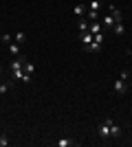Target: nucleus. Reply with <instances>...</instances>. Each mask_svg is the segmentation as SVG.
<instances>
[{"label": "nucleus", "instance_id": "obj_1", "mask_svg": "<svg viewBox=\"0 0 132 147\" xmlns=\"http://www.w3.org/2000/svg\"><path fill=\"white\" fill-rule=\"evenodd\" d=\"M97 132H99V136L101 138H104V141H106V138H110V123H99V129H97Z\"/></svg>", "mask_w": 132, "mask_h": 147}, {"label": "nucleus", "instance_id": "obj_2", "mask_svg": "<svg viewBox=\"0 0 132 147\" xmlns=\"http://www.w3.org/2000/svg\"><path fill=\"white\" fill-rule=\"evenodd\" d=\"M126 90H128V84L123 79H117V81H114V92H117V94H126Z\"/></svg>", "mask_w": 132, "mask_h": 147}, {"label": "nucleus", "instance_id": "obj_3", "mask_svg": "<svg viewBox=\"0 0 132 147\" xmlns=\"http://www.w3.org/2000/svg\"><path fill=\"white\" fill-rule=\"evenodd\" d=\"M110 16L114 18V22H123V13H121L114 5H110Z\"/></svg>", "mask_w": 132, "mask_h": 147}, {"label": "nucleus", "instance_id": "obj_4", "mask_svg": "<svg viewBox=\"0 0 132 147\" xmlns=\"http://www.w3.org/2000/svg\"><path fill=\"white\" fill-rule=\"evenodd\" d=\"M79 40H82V44H84V46H88V44L93 42V33H90V31H84L82 35H79Z\"/></svg>", "mask_w": 132, "mask_h": 147}, {"label": "nucleus", "instance_id": "obj_5", "mask_svg": "<svg viewBox=\"0 0 132 147\" xmlns=\"http://www.w3.org/2000/svg\"><path fill=\"white\" fill-rule=\"evenodd\" d=\"M13 42H18L20 46H22V44L26 42V33H24V31H18V33L13 35Z\"/></svg>", "mask_w": 132, "mask_h": 147}, {"label": "nucleus", "instance_id": "obj_6", "mask_svg": "<svg viewBox=\"0 0 132 147\" xmlns=\"http://www.w3.org/2000/svg\"><path fill=\"white\" fill-rule=\"evenodd\" d=\"M88 31H90L93 35H97V33H101V24L97 22V20H93V22H90V26H88Z\"/></svg>", "mask_w": 132, "mask_h": 147}, {"label": "nucleus", "instance_id": "obj_7", "mask_svg": "<svg viewBox=\"0 0 132 147\" xmlns=\"http://www.w3.org/2000/svg\"><path fill=\"white\" fill-rule=\"evenodd\" d=\"M24 68V59L20 57V59H11V70H22Z\"/></svg>", "mask_w": 132, "mask_h": 147}, {"label": "nucleus", "instance_id": "obj_8", "mask_svg": "<svg viewBox=\"0 0 132 147\" xmlns=\"http://www.w3.org/2000/svg\"><path fill=\"white\" fill-rule=\"evenodd\" d=\"M70 145H75L73 138H60V141H57V147H70Z\"/></svg>", "mask_w": 132, "mask_h": 147}, {"label": "nucleus", "instance_id": "obj_9", "mask_svg": "<svg viewBox=\"0 0 132 147\" xmlns=\"http://www.w3.org/2000/svg\"><path fill=\"white\" fill-rule=\"evenodd\" d=\"M26 75H33L35 73V66H33V61H24V68H22Z\"/></svg>", "mask_w": 132, "mask_h": 147}, {"label": "nucleus", "instance_id": "obj_10", "mask_svg": "<svg viewBox=\"0 0 132 147\" xmlns=\"http://www.w3.org/2000/svg\"><path fill=\"white\" fill-rule=\"evenodd\" d=\"M104 24H106L108 29H112V26L117 24V22H114V18H112V16H104Z\"/></svg>", "mask_w": 132, "mask_h": 147}, {"label": "nucleus", "instance_id": "obj_11", "mask_svg": "<svg viewBox=\"0 0 132 147\" xmlns=\"http://www.w3.org/2000/svg\"><path fill=\"white\" fill-rule=\"evenodd\" d=\"M9 53H13V55H20V44H18V42H11V44H9Z\"/></svg>", "mask_w": 132, "mask_h": 147}, {"label": "nucleus", "instance_id": "obj_12", "mask_svg": "<svg viewBox=\"0 0 132 147\" xmlns=\"http://www.w3.org/2000/svg\"><path fill=\"white\" fill-rule=\"evenodd\" d=\"M121 134V127L119 125H114V121L110 123V136H119Z\"/></svg>", "mask_w": 132, "mask_h": 147}, {"label": "nucleus", "instance_id": "obj_13", "mask_svg": "<svg viewBox=\"0 0 132 147\" xmlns=\"http://www.w3.org/2000/svg\"><path fill=\"white\" fill-rule=\"evenodd\" d=\"M73 11H75V16H86V7H84V5H75Z\"/></svg>", "mask_w": 132, "mask_h": 147}, {"label": "nucleus", "instance_id": "obj_14", "mask_svg": "<svg viewBox=\"0 0 132 147\" xmlns=\"http://www.w3.org/2000/svg\"><path fill=\"white\" fill-rule=\"evenodd\" d=\"M88 7H90V11H99L101 2H99V0H90V5H88Z\"/></svg>", "mask_w": 132, "mask_h": 147}, {"label": "nucleus", "instance_id": "obj_15", "mask_svg": "<svg viewBox=\"0 0 132 147\" xmlns=\"http://www.w3.org/2000/svg\"><path fill=\"white\" fill-rule=\"evenodd\" d=\"M77 26H79V31H82V33H84V31H88V26H90V22H88V20H79V24H77Z\"/></svg>", "mask_w": 132, "mask_h": 147}, {"label": "nucleus", "instance_id": "obj_16", "mask_svg": "<svg viewBox=\"0 0 132 147\" xmlns=\"http://www.w3.org/2000/svg\"><path fill=\"white\" fill-rule=\"evenodd\" d=\"M0 40H2V42H5V44H11V42H13L11 33H2V35H0Z\"/></svg>", "mask_w": 132, "mask_h": 147}, {"label": "nucleus", "instance_id": "obj_17", "mask_svg": "<svg viewBox=\"0 0 132 147\" xmlns=\"http://www.w3.org/2000/svg\"><path fill=\"white\" fill-rule=\"evenodd\" d=\"M86 16H88V20L93 22V20H97V18H99V11H90V9H88V11H86Z\"/></svg>", "mask_w": 132, "mask_h": 147}, {"label": "nucleus", "instance_id": "obj_18", "mask_svg": "<svg viewBox=\"0 0 132 147\" xmlns=\"http://www.w3.org/2000/svg\"><path fill=\"white\" fill-rule=\"evenodd\" d=\"M112 29H114V33H117V35H123V31H126V29H123V24H121V22H117V24H114Z\"/></svg>", "mask_w": 132, "mask_h": 147}, {"label": "nucleus", "instance_id": "obj_19", "mask_svg": "<svg viewBox=\"0 0 132 147\" xmlns=\"http://www.w3.org/2000/svg\"><path fill=\"white\" fill-rule=\"evenodd\" d=\"M9 88H11V84H0V94H7Z\"/></svg>", "mask_w": 132, "mask_h": 147}, {"label": "nucleus", "instance_id": "obj_20", "mask_svg": "<svg viewBox=\"0 0 132 147\" xmlns=\"http://www.w3.org/2000/svg\"><path fill=\"white\" fill-rule=\"evenodd\" d=\"M9 145V138H7V134H0V147H7Z\"/></svg>", "mask_w": 132, "mask_h": 147}, {"label": "nucleus", "instance_id": "obj_21", "mask_svg": "<svg viewBox=\"0 0 132 147\" xmlns=\"http://www.w3.org/2000/svg\"><path fill=\"white\" fill-rule=\"evenodd\" d=\"M119 79L128 81V79H130V73H128V70H121V73H119Z\"/></svg>", "mask_w": 132, "mask_h": 147}, {"label": "nucleus", "instance_id": "obj_22", "mask_svg": "<svg viewBox=\"0 0 132 147\" xmlns=\"http://www.w3.org/2000/svg\"><path fill=\"white\" fill-rule=\"evenodd\" d=\"M93 40H95L97 44H101V42H104V35H101V33H97V35H93Z\"/></svg>", "mask_w": 132, "mask_h": 147}, {"label": "nucleus", "instance_id": "obj_23", "mask_svg": "<svg viewBox=\"0 0 132 147\" xmlns=\"http://www.w3.org/2000/svg\"><path fill=\"white\" fill-rule=\"evenodd\" d=\"M0 73H2V68H0Z\"/></svg>", "mask_w": 132, "mask_h": 147}, {"label": "nucleus", "instance_id": "obj_24", "mask_svg": "<svg viewBox=\"0 0 132 147\" xmlns=\"http://www.w3.org/2000/svg\"><path fill=\"white\" fill-rule=\"evenodd\" d=\"M130 145H132V141H130Z\"/></svg>", "mask_w": 132, "mask_h": 147}]
</instances>
